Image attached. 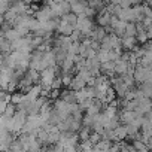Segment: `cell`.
Returning <instances> with one entry per match:
<instances>
[{"label": "cell", "mask_w": 152, "mask_h": 152, "mask_svg": "<svg viewBox=\"0 0 152 152\" xmlns=\"http://www.w3.org/2000/svg\"><path fill=\"white\" fill-rule=\"evenodd\" d=\"M91 133H93L91 127H84V125H82V127L79 128V131L76 133V134H78V140H79V143H81V142H87V140L90 139Z\"/></svg>", "instance_id": "cell-14"}, {"label": "cell", "mask_w": 152, "mask_h": 152, "mask_svg": "<svg viewBox=\"0 0 152 152\" xmlns=\"http://www.w3.org/2000/svg\"><path fill=\"white\" fill-rule=\"evenodd\" d=\"M137 46H139V43H137L136 37H127V36L121 37V49H122V51L130 52V51L136 49Z\"/></svg>", "instance_id": "cell-6"}, {"label": "cell", "mask_w": 152, "mask_h": 152, "mask_svg": "<svg viewBox=\"0 0 152 152\" xmlns=\"http://www.w3.org/2000/svg\"><path fill=\"white\" fill-rule=\"evenodd\" d=\"M9 52H12L11 42H9V40H6L2 34H0V54L6 55V54H9Z\"/></svg>", "instance_id": "cell-17"}, {"label": "cell", "mask_w": 152, "mask_h": 152, "mask_svg": "<svg viewBox=\"0 0 152 152\" xmlns=\"http://www.w3.org/2000/svg\"><path fill=\"white\" fill-rule=\"evenodd\" d=\"M3 60H5V55H3V54H0V67L3 66Z\"/></svg>", "instance_id": "cell-32"}, {"label": "cell", "mask_w": 152, "mask_h": 152, "mask_svg": "<svg viewBox=\"0 0 152 152\" xmlns=\"http://www.w3.org/2000/svg\"><path fill=\"white\" fill-rule=\"evenodd\" d=\"M39 75H40L39 85H40L42 88L49 90V87H51L54 78L57 76V73H55V66H54V67H46V69H43L42 72H39Z\"/></svg>", "instance_id": "cell-3"}, {"label": "cell", "mask_w": 152, "mask_h": 152, "mask_svg": "<svg viewBox=\"0 0 152 152\" xmlns=\"http://www.w3.org/2000/svg\"><path fill=\"white\" fill-rule=\"evenodd\" d=\"M94 152H107V151H97V149H94Z\"/></svg>", "instance_id": "cell-33"}, {"label": "cell", "mask_w": 152, "mask_h": 152, "mask_svg": "<svg viewBox=\"0 0 152 152\" xmlns=\"http://www.w3.org/2000/svg\"><path fill=\"white\" fill-rule=\"evenodd\" d=\"M104 36H106V31H104V27H102V26H96L93 28V31L90 33V39L93 42H97V43H100Z\"/></svg>", "instance_id": "cell-10"}, {"label": "cell", "mask_w": 152, "mask_h": 152, "mask_svg": "<svg viewBox=\"0 0 152 152\" xmlns=\"http://www.w3.org/2000/svg\"><path fill=\"white\" fill-rule=\"evenodd\" d=\"M73 30H75V27H72V26H70V24H67L66 21L60 20V21H58V26H57L55 33H58L60 36H70Z\"/></svg>", "instance_id": "cell-9"}, {"label": "cell", "mask_w": 152, "mask_h": 152, "mask_svg": "<svg viewBox=\"0 0 152 152\" xmlns=\"http://www.w3.org/2000/svg\"><path fill=\"white\" fill-rule=\"evenodd\" d=\"M85 2H90V0H85Z\"/></svg>", "instance_id": "cell-35"}, {"label": "cell", "mask_w": 152, "mask_h": 152, "mask_svg": "<svg viewBox=\"0 0 152 152\" xmlns=\"http://www.w3.org/2000/svg\"><path fill=\"white\" fill-rule=\"evenodd\" d=\"M87 85V82L81 78L79 75H73V78H72V81H70V85H69V88L70 90H73V91H79L81 88H84Z\"/></svg>", "instance_id": "cell-11"}, {"label": "cell", "mask_w": 152, "mask_h": 152, "mask_svg": "<svg viewBox=\"0 0 152 152\" xmlns=\"http://www.w3.org/2000/svg\"><path fill=\"white\" fill-rule=\"evenodd\" d=\"M72 78H73V75H60V79H61V85H63V87H66V88H69Z\"/></svg>", "instance_id": "cell-25"}, {"label": "cell", "mask_w": 152, "mask_h": 152, "mask_svg": "<svg viewBox=\"0 0 152 152\" xmlns=\"http://www.w3.org/2000/svg\"><path fill=\"white\" fill-rule=\"evenodd\" d=\"M17 112V106L15 104H12V103H8L6 104V107H5V116H9V118H12V115Z\"/></svg>", "instance_id": "cell-23"}, {"label": "cell", "mask_w": 152, "mask_h": 152, "mask_svg": "<svg viewBox=\"0 0 152 152\" xmlns=\"http://www.w3.org/2000/svg\"><path fill=\"white\" fill-rule=\"evenodd\" d=\"M125 137H127V131H125V127L121 124L113 130V142H122L125 140Z\"/></svg>", "instance_id": "cell-13"}, {"label": "cell", "mask_w": 152, "mask_h": 152, "mask_svg": "<svg viewBox=\"0 0 152 152\" xmlns=\"http://www.w3.org/2000/svg\"><path fill=\"white\" fill-rule=\"evenodd\" d=\"M6 102H3V100H0V116H2L3 113H5V107H6Z\"/></svg>", "instance_id": "cell-30"}, {"label": "cell", "mask_w": 152, "mask_h": 152, "mask_svg": "<svg viewBox=\"0 0 152 152\" xmlns=\"http://www.w3.org/2000/svg\"><path fill=\"white\" fill-rule=\"evenodd\" d=\"M60 20H63V21H66L67 24H70L72 27H76V21H78V17H76L75 14H72V12H69V14H66V15H63Z\"/></svg>", "instance_id": "cell-20"}, {"label": "cell", "mask_w": 152, "mask_h": 152, "mask_svg": "<svg viewBox=\"0 0 152 152\" xmlns=\"http://www.w3.org/2000/svg\"><path fill=\"white\" fill-rule=\"evenodd\" d=\"M0 152H2V151H0Z\"/></svg>", "instance_id": "cell-36"}, {"label": "cell", "mask_w": 152, "mask_h": 152, "mask_svg": "<svg viewBox=\"0 0 152 152\" xmlns=\"http://www.w3.org/2000/svg\"><path fill=\"white\" fill-rule=\"evenodd\" d=\"M84 15H85L87 18L93 20V18H94V17L97 15V12H96V11H94V9L91 8V6H87V8H85V11H84Z\"/></svg>", "instance_id": "cell-26"}, {"label": "cell", "mask_w": 152, "mask_h": 152, "mask_svg": "<svg viewBox=\"0 0 152 152\" xmlns=\"http://www.w3.org/2000/svg\"><path fill=\"white\" fill-rule=\"evenodd\" d=\"M11 119H12V133H21V128L24 127L26 119H27L26 112H23V110H17V112L12 115Z\"/></svg>", "instance_id": "cell-4"}, {"label": "cell", "mask_w": 152, "mask_h": 152, "mask_svg": "<svg viewBox=\"0 0 152 152\" xmlns=\"http://www.w3.org/2000/svg\"><path fill=\"white\" fill-rule=\"evenodd\" d=\"M121 9H128L131 8V3H130V0H118V3H116Z\"/></svg>", "instance_id": "cell-28"}, {"label": "cell", "mask_w": 152, "mask_h": 152, "mask_svg": "<svg viewBox=\"0 0 152 152\" xmlns=\"http://www.w3.org/2000/svg\"><path fill=\"white\" fill-rule=\"evenodd\" d=\"M142 12H143V17L145 18H152V12H151V6L149 5L142 3Z\"/></svg>", "instance_id": "cell-27"}, {"label": "cell", "mask_w": 152, "mask_h": 152, "mask_svg": "<svg viewBox=\"0 0 152 152\" xmlns=\"http://www.w3.org/2000/svg\"><path fill=\"white\" fill-rule=\"evenodd\" d=\"M58 8H60V12H61V17L70 12V3H67V2H64V0H61V2H58Z\"/></svg>", "instance_id": "cell-22"}, {"label": "cell", "mask_w": 152, "mask_h": 152, "mask_svg": "<svg viewBox=\"0 0 152 152\" xmlns=\"http://www.w3.org/2000/svg\"><path fill=\"white\" fill-rule=\"evenodd\" d=\"M133 78H134L136 85L146 82V81H152V67H143L137 63L133 70Z\"/></svg>", "instance_id": "cell-1"}, {"label": "cell", "mask_w": 152, "mask_h": 152, "mask_svg": "<svg viewBox=\"0 0 152 152\" xmlns=\"http://www.w3.org/2000/svg\"><path fill=\"white\" fill-rule=\"evenodd\" d=\"M142 152H149V149H145V151H142Z\"/></svg>", "instance_id": "cell-34"}, {"label": "cell", "mask_w": 152, "mask_h": 152, "mask_svg": "<svg viewBox=\"0 0 152 152\" xmlns=\"http://www.w3.org/2000/svg\"><path fill=\"white\" fill-rule=\"evenodd\" d=\"M131 146H133L137 152H142V151L148 149V148H146V145H145L142 140H133V142H131Z\"/></svg>", "instance_id": "cell-24"}, {"label": "cell", "mask_w": 152, "mask_h": 152, "mask_svg": "<svg viewBox=\"0 0 152 152\" xmlns=\"http://www.w3.org/2000/svg\"><path fill=\"white\" fill-rule=\"evenodd\" d=\"M143 67H152V51H146L137 61Z\"/></svg>", "instance_id": "cell-16"}, {"label": "cell", "mask_w": 152, "mask_h": 152, "mask_svg": "<svg viewBox=\"0 0 152 152\" xmlns=\"http://www.w3.org/2000/svg\"><path fill=\"white\" fill-rule=\"evenodd\" d=\"M33 18H34L36 21H39V23H46V21H49V20H51L49 8L45 6V5H42L39 9H36V11L33 12Z\"/></svg>", "instance_id": "cell-5"}, {"label": "cell", "mask_w": 152, "mask_h": 152, "mask_svg": "<svg viewBox=\"0 0 152 152\" xmlns=\"http://www.w3.org/2000/svg\"><path fill=\"white\" fill-rule=\"evenodd\" d=\"M94 27H96V24H94L93 20L87 18L84 14L78 15V21H76V27H75V28L79 30L81 34H82L84 37H90V33L93 31Z\"/></svg>", "instance_id": "cell-2"}, {"label": "cell", "mask_w": 152, "mask_h": 152, "mask_svg": "<svg viewBox=\"0 0 152 152\" xmlns=\"http://www.w3.org/2000/svg\"><path fill=\"white\" fill-rule=\"evenodd\" d=\"M88 140H90V142H91V143H93V145H96V143H97V142H99V140H102V136H100V134H99V133H94V131H93V133H91V136H90V139H88Z\"/></svg>", "instance_id": "cell-29"}, {"label": "cell", "mask_w": 152, "mask_h": 152, "mask_svg": "<svg viewBox=\"0 0 152 152\" xmlns=\"http://www.w3.org/2000/svg\"><path fill=\"white\" fill-rule=\"evenodd\" d=\"M87 6H88V2H85V0H75L73 3H70V12L78 17V15L84 14Z\"/></svg>", "instance_id": "cell-7"}, {"label": "cell", "mask_w": 152, "mask_h": 152, "mask_svg": "<svg viewBox=\"0 0 152 152\" xmlns=\"http://www.w3.org/2000/svg\"><path fill=\"white\" fill-rule=\"evenodd\" d=\"M124 36H127V37H134L136 36V24L134 23H127Z\"/></svg>", "instance_id": "cell-21"}, {"label": "cell", "mask_w": 152, "mask_h": 152, "mask_svg": "<svg viewBox=\"0 0 152 152\" xmlns=\"http://www.w3.org/2000/svg\"><path fill=\"white\" fill-rule=\"evenodd\" d=\"M3 37L6 39V40H9V42H14V40H17V39H20L21 37V34L14 28V27H11L9 30H6L5 31V34H3Z\"/></svg>", "instance_id": "cell-18"}, {"label": "cell", "mask_w": 152, "mask_h": 152, "mask_svg": "<svg viewBox=\"0 0 152 152\" xmlns=\"http://www.w3.org/2000/svg\"><path fill=\"white\" fill-rule=\"evenodd\" d=\"M110 17H112V15H109L104 9L100 11V12L96 15V23H97V26H102V27L109 26V23H110Z\"/></svg>", "instance_id": "cell-12"}, {"label": "cell", "mask_w": 152, "mask_h": 152, "mask_svg": "<svg viewBox=\"0 0 152 152\" xmlns=\"http://www.w3.org/2000/svg\"><path fill=\"white\" fill-rule=\"evenodd\" d=\"M130 3H131V6H134V5H142L143 0H130Z\"/></svg>", "instance_id": "cell-31"}, {"label": "cell", "mask_w": 152, "mask_h": 152, "mask_svg": "<svg viewBox=\"0 0 152 152\" xmlns=\"http://www.w3.org/2000/svg\"><path fill=\"white\" fill-rule=\"evenodd\" d=\"M110 145H112V142L102 139V140H99V142L94 145V149H97V151H107V152H109V148H110Z\"/></svg>", "instance_id": "cell-19"}, {"label": "cell", "mask_w": 152, "mask_h": 152, "mask_svg": "<svg viewBox=\"0 0 152 152\" xmlns=\"http://www.w3.org/2000/svg\"><path fill=\"white\" fill-rule=\"evenodd\" d=\"M58 99H61L63 102H66L69 104H73V103H76V91H73L70 88H66V90L60 91V97Z\"/></svg>", "instance_id": "cell-8"}, {"label": "cell", "mask_w": 152, "mask_h": 152, "mask_svg": "<svg viewBox=\"0 0 152 152\" xmlns=\"http://www.w3.org/2000/svg\"><path fill=\"white\" fill-rule=\"evenodd\" d=\"M137 88L143 93V96H145L146 99H151V96H152V81L142 82V84L137 85Z\"/></svg>", "instance_id": "cell-15"}]
</instances>
